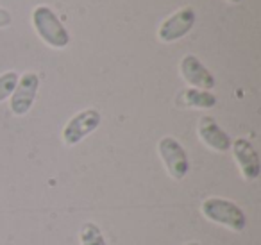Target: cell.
Listing matches in <instances>:
<instances>
[{
  "mask_svg": "<svg viewBox=\"0 0 261 245\" xmlns=\"http://www.w3.org/2000/svg\"><path fill=\"white\" fill-rule=\"evenodd\" d=\"M200 211L210 222L224 226L234 233H242L247 227V215L236 202L224 197H207L202 201Z\"/></svg>",
  "mask_w": 261,
  "mask_h": 245,
  "instance_id": "1",
  "label": "cell"
},
{
  "mask_svg": "<svg viewBox=\"0 0 261 245\" xmlns=\"http://www.w3.org/2000/svg\"><path fill=\"white\" fill-rule=\"evenodd\" d=\"M11 13L8 11V9L0 8V29H4V27L11 26Z\"/></svg>",
  "mask_w": 261,
  "mask_h": 245,
  "instance_id": "13",
  "label": "cell"
},
{
  "mask_svg": "<svg viewBox=\"0 0 261 245\" xmlns=\"http://www.w3.org/2000/svg\"><path fill=\"white\" fill-rule=\"evenodd\" d=\"M232 156L245 181H256L261 174V161L257 151L247 138H236L231 145Z\"/></svg>",
  "mask_w": 261,
  "mask_h": 245,
  "instance_id": "7",
  "label": "cell"
},
{
  "mask_svg": "<svg viewBox=\"0 0 261 245\" xmlns=\"http://www.w3.org/2000/svg\"><path fill=\"white\" fill-rule=\"evenodd\" d=\"M181 102L188 108L195 109H211L217 106L218 99L211 91L197 90V88H186L181 93Z\"/></svg>",
  "mask_w": 261,
  "mask_h": 245,
  "instance_id": "10",
  "label": "cell"
},
{
  "mask_svg": "<svg viewBox=\"0 0 261 245\" xmlns=\"http://www.w3.org/2000/svg\"><path fill=\"white\" fill-rule=\"evenodd\" d=\"M81 245H109L104 238L102 229L93 222H84L79 231Z\"/></svg>",
  "mask_w": 261,
  "mask_h": 245,
  "instance_id": "11",
  "label": "cell"
},
{
  "mask_svg": "<svg viewBox=\"0 0 261 245\" xmlns=\"http://www.w3.org/2000/svg\"><path fill=\"white\" fill-rule=\"evenodd\" d=\"M195 26V11L193 8H182L177 13L170 15L158 29V38L163 43H174V41L185 38Z\"/></svg>",
  "mask_w": 261,
  "mask_h": 245,
  "instance_id": "6",
  "label": "cell"
},
{
  "mask_svg": "<svg viewBox=\"0 0 261 245\" xmlns=\"http://www.w3.org/2000/svg\"><path fill=\"white\" fill-rule=\"evenodd\" d=\"M158 152L167 168L168 176L174 181H182L190 172V158L186 154L181 141L172 136H165L158 143Z\"/></svg>",
  "mask_w": 261,
  "mask_h": 245,
  "instance_id": "3",
  "label": "cell"
},
{
  "mask_svg": "<svg viewBox=\"0 0 261 245\" xmlns=\"http://www.w3.org/2000/svg\"><path fill=\"white\" fill-rule=\"evenodd\" d=\"M40 90V77L34 72H25L18 77L15 91L11 93V111L16 116H23L31 111Z\"/></svg>",
  "mask_w": 261,
  "mask_h": 245,
  "instance_id": "5",
  "label": "cell"
},
{
  "mask_svg": "<svg viewBox=\"0 0 261 245\" xmlns=\"http://www.w3.org/2000/svg\"><path fill=\"white\" fill-rule=\"evenodd\" d=\"M185 245H200L199 241H188V243H185Z\"/></svg>",
  "mask_w": 261,
  "mask_h": 245,
  "instance_id": "14",
  "label": "cell"
},
{
  "mask_svg": "<svg viewBox=\"0 0 261 245\" xmlns=\"http://www.w3.org/2000/svg\"><path fill=\"white\" fill-rule=\"evenodd\" d=\"M227 2H231V4H238V2H242V0H227Z\"/></svg>",
  "mask_w": 261,
  "mask_h": 245,
  "instance_id": "15",
  "label": "cell"
},
{
  "mask_svg": "<svg viewBox=\"0 0 261 245\" xmlns=\"http://www.w3.org/2000/svg\"><path fill=\"white\" fill-rule=\"evenodd\" d=\"M102 122V116L97 109H83L77 115H73L72 118L66 122L65 129H63V141L68 147L81 143L86 136H90Z\"/></svg>",
  "mask_w": 261,
  "mask_h": 245,
  "instance_id": "4",
  "label": "cell"
},
{
  "mask_svg": "<svg viewBox=\"0 0 261 245\" xmlns=\"http://www.w3.org/2000/svg\"><path fill=\"white\" fill-rule=\"evenodd\" d=\"M16 83H18V74L16 72L0 74V102H4L6 99L11 97V93L16 88Z\"/></svg>",
  "mask_w": 261,
  "mask_h": 245,
  "instance_id": "12",
  "label": "cell"
},
{
  "mask_svg": "<svg viewBox=\"0 0 261 245\" xmlns=\"http://www.w3.org/2000/svg\"><path fill=\"white\" fill-rule=\"evenodd\" d=\"M179 70H181L182 79L192 88H197V90L211 91L215 88V84H217L213 74H211L210 70L204 66V63L193 54H186L185 58L181 59Z\"/></svg>",
  "mask_w": 261,
  "mask_h": 245,
  "instance_id": "8",
  "label": "cell"
},
{
  "mask_svg": "<svg viewBox=\"0 0 261 245\" xmlns=\"http://www.w3.org/2000/svg\"><path fill=\"white\" fill-rule=\"evenodd\" d=\"M197 133H199V138L204 145L211 149L215 152H227L231 151L232 140L220 126L218 122L213 118V116H202L199 120V127H197Z\"/></svg>",
  "mask_w": 261,
  "mask_h": 245,
  "instance_id": "9",
  "label": "cell"
},
{
  "mask_svg": "<svg viewBox=\"0 0 261 245\" xmlns=\"http://www.w3.org/2000/svg\"><path fill=\"white\" fill-rule=\"evenodd\" d=\"M33 27L43 43L52 48H65L70 43V34L59 16L48 6H38L33 11Z\"/></svg>",
  "mask_w": 261,
  "mask_h": 245,
  "instance_id": "2",
  "label": "cell"
}]
</instances>
